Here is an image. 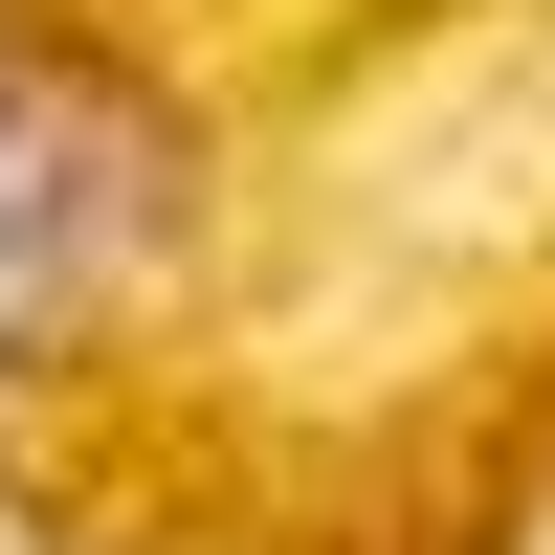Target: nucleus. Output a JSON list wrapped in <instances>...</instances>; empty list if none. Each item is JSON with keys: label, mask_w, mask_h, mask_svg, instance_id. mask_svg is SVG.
I'll return each instance as SVG.
<instances>
[{"label": "nucleus", "mask_w": 555, "mask_h": 555, "mask_svg": "<svg viewBox=\"0 0 555 555\" xmlns=\"http://www.w3.org/2000/svg\"><path fill=\"white\" fill-rule=\"evenodd\" d=\"M156 201H178L156 112L112 67H67V44H0V289H89Z\"/></svg>", "instance_id": "obj_1"}]
</instances>
